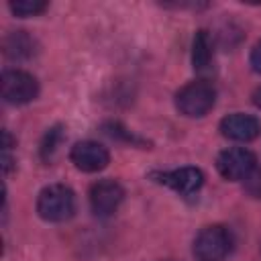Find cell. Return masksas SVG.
<instances>
[{
	"mask_svg": "<svg viewBox=\"0 0 261 261\" xmlns=\"http://www.w3.org/2000/svg\"><path fill=\"white\" fill-rule=\"evenodd\" d=\"M61 141H63V128L61 126H51L45 133L43 141H41V157L45 161H51V157L57 151V147H59Z\"/></svg>",
	"mask_w": 261,
	"mask_h": 261,
	"instance_id": "cell-12",
	"label": "cell"
},
{
	"mask_svg": "<svg viewBox=\"0 0 261 261\" xmlns=\"http://www.w3.org/2000/svg\"><path fill=\"white\" fill-rule=\"evenodd\" d=\"M251 65H253L255 71L261 73V41H259V43L253 47V51H251Z\"/></svg>",
	"mask_w": 261,
	"mask_h": 261,
	"instance_id": "cell-16",
	"label": "cell"
},
{
	"mask_svg": "<svg viewBox=\"0 0 261 261\" xmlns=\"http://www.w3.org/2000/svg\"><path fill=\"white\" fill-rule=\"evenodd\" d=\"M212 61H214L212 37H210L208 31L200 29V31L194 35V41H192V65H194L196 71L204 73V71H210Z\"/></svg>",
	"mask_w": 261,
	"mask_h": 261,
	"instance_id": "cell-11",
	"label": "cell"
},
{
	"mask_svg": "<svg viewBox=\"0 0 261 261\" xmlns=\"http://www.w3.org/2000/svg\"><path fill=\"white\" fill-rule=\"evenodd\" d=\"M232 249V234L222 224H210L194 239V257L198 261H222Z\"/></svg>",
	"mask_w": 261,
	"mask_h": 261,
	"instance_id": "cell-3",
	"label": "cell"
},
{
	"mask_svg": "<svg viewBox=\"0 0 261 261\" xmlns=\"http://www.w3.org/2000/svg\"><path fill=\"white\" fill-rule=\"evenodd\" d=\"M153 177L159 184H165L167 188H171L173 192H177L181 196L196 194L202 188V184H204V175L196 167H179V169H173V171L153 173Z\"/></svg>",
	"mask_w": 261,
	"mask_h": 261,
	"instance_id": "cell-8",
	"label": "cell"
},
{
	"mask_svg": "<svg viewBox=\"0 0 261 261\" xmlns=\"http://www.w3.org/2000/svg\"><path fill=\"white\" fill-rule=\"evenodd\" d=\"M75 210V196L63 184H51L37 198V212L47 222H63Z\"/></svg>",
	"mask_w": 261,
	"mask_h": 261,
	"instance_id": "cell-1",
	"label": "cell"
},
{
	"mask_svg": "<svg viewBox=\"0 0 261 261\" xmlns=\"http://www.w3.org/2000/svg\"><path fill=\"white\" fill-rule=\"evenodd\" d=\"M4 53L8 59L24 61L37 53V43L27 31H12L4 37Z\"/></svg>",
	"mask_w": 261,
	"mask_h": 261,
	"instance_id": "cell-10",
	"label": "cell"
},
{
	"mask_svg": "<svg viewBox=\"0 0 261 261\" xmlns=\"http://www.w3.org/2000/svg\"><path fill=\"white\" fill-rule=\"evenodd\" d=\"M0 90H2V98L8 104H27V102H31V100L37 98L39 84H37L35 75H31L29 71H22V69H6L2 73Z\"/></svg>",
	"mask_w": 261,
	"mask_h": 261,
	"instance_id": "cell-4",
	"label": "cell"
},
{
	"mask_svg": "<svg viewBox=\"0 0 261 261\" xmlns=\"http://www.w3.org/2000/svg\"><path fill=\"white\" fill-rule=\"evenodd\" d=\"M47 8V2L43 0H12L10 2V10L16 16H37Z\"/></svg>",
	"mask_w": 261,
	"mask_h": 261,
	"instance_id": "cell-13",
	"label": "cell"
},
{
	"mask_svg": "<svg viewBox=\"0 0 261 261\" xmlns=\"http://www.w3.org/2000/svg\"><path fill=\"white\" fill-rule=\"evenodd\" d=\"M245 192L251 198H261V169H255L247 179H245Z\"/></svg>",
	"mask_w": 261,
	"mask_h": 261,
	"instance_id": "cell-15",
	"label": "cell"
},
{
	"mask_svg": "<svg viewBox=\"0 0 261 261\" xmlns=\"http://www.w3.org/2000/svg\"><path fill=\"white\" fill-rule=\"evenodd\" d=\"M216 102V90L206 80H194L175 94V106L184 116H204Z\"/></svg>",
	"mask_w": 261,
	"mask_h": 261,
	"instance_id": "cell-2",
	"label": "cell"
},
{
	"mask_svg": "<svg viewBox=\"0 0 261 261\" xmlns=\"http://www.w3.org/2000/svg\"><path fill=\"white\" fill-rule=\"evenodd\" d=\"M220 133L226 137V139H232V141H253L259 137L261 133V122L251 116V114H241V112H234V114H228L220 120Z\"/></svg>",
	"mask_w": 261,
	"mask_h": 261,
	"instance_id": "cell-9",
	"label": "cell"
},
{
	"mask_svg": "<svg viewBox=\"0 0 261 261\" xmlns=\"http://www.w3.org/2000/svg\"><path fill=\"white\" fill-rule=\"evenodd\" d=\"M124 200V190L114 179H100L90 188V206L96 216H110Z\"/></svg>",
	"mask_w": 261,
	"mask_h": 261,
	"instance_id": "cell-6",
	"label": "cell"
},
{
	"mask_svg": "<svg viewBox=\"0 0 261 261\" xmlns=\"http://www.w3.org/2000/svg\"><path fill=\"white\" fill-rule=\"evenodd\" d=\"M69 159L77 169L94 173V171H100L108 165L110 155H108L104 145H100L96 141H82V143H75L71 147Z\"/></svg>",
	"mask_w": 261,
	"mask_h": 261,
	"instance_id": "cell-7",
	"label": "cell"
},
{
	"mask_svg": "<svg viewBox=\"0 0 261 261\" xmlns=\"http://www.w3.org/2000/svg\"><path fill=\"white\" fill-rule=\"evenodd\" d=\"M253 104H255L257 108H261V88H257V90L253 92Z\"/></svg>",
	"mask_w": 261,
	"mask_h": 261,
	"instance_id": "cell-17",
	"label": "cell"
},
{
	"mask_svg": "<svg viewBox=\"0 0 261 261\" xmlns=\"http://www.w3.org/2000/svg\"><path fill=\"white\" fill-rule=\"evenodd\" d=\"M216 169L224 179H230V181L247 179L257 169V159L245 147H230L218 155Z\"/></svg>",
	"mask_w": 261,
	"mask_h": 261,
	"instance_id": "cell-5",
	"label": "cell"
},
{
	"mask_svg": "<svg viewBox=\"0 0 261 261\" xmlns=\"http://www.w3.org/2000/svg\"><path fill=\"white\" fill-rule=\"evenodd\" d=\"M104 128H106V133H108L112 139H122V141L133 143V145H145V141H143V139L135 137V135H133L130 130H126L120 122H108V124H104Z\"/></svg>",
	"mask_w": 261,
	"mask_h": 261,
	"instance_id": "cell-14",
	"label": "cell"
}]
</instances>
